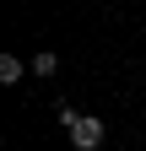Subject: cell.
Masks as SVG:
<instances>
[{
    "mask_svg": "<svg viewBox=\"0 0 146 151\" xmlns=\"http://www.w3.org/2000/svg\"><path fill=\"white\" fill-rule=\"evenodd\" d=\"M54 70H60V54H33V76H54Z\"/></svg>",
    "mask_w": 146,
    "mask_h": 151,
    "instance_id": "obj_3",
    "label": "cell"
},
{
    "mask_svg": "<svg viewBox=\"0 0 146 151\" xmlns=\"http://www.w3.org/2000/svg\"><path fill=\"white\" fill-rule=\"evenodd\" d=\"M54 113H60V124H65V129H70V124H76V119H81V113H76V108H70V103H54Z\"/></svg>",
    "mask_w": 146,
    "mask_h": 151,
    "instance_id": "obj_4",
    "label": "cell"
},
{
    "mask_svg": "<svg viewBox=\"0 0 146 151\" xmlns=\"http://www.w3.org/2000/svg\"><path fill=\"white\" fill-rule=\"evenodd\" d=\"M65 135H70V146H76V151H98L108 129H103V119H92V113H81V119L70 124V129H65Z\"/></svg>",
    "mask_w": 146,
    "mask_h": 151,
    "instance_id": "obj_1",
    "label": "cell"
},
{
    "mask_svg": "<svg viewBox=\"0 0 146 151\" xmlns=\"http://www.w3.org/2000/svg\"><path fill=\"white\" fill-rule=\"evenodd\" d=\"M22 76H27V65L16 60V54H0V81L11 86V81H22Z\"/></svg>",
    "mask_w": 146,
    "mask_h": 151,
    "instance_id": "obj_2",
    "label": "cell"
}]
</instances>
